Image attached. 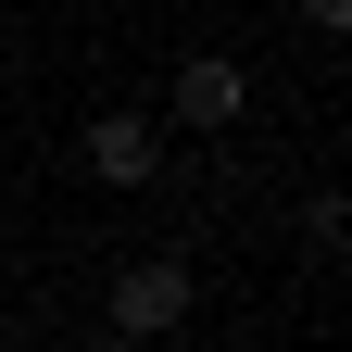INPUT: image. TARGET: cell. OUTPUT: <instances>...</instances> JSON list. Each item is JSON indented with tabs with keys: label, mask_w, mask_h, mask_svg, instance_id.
<instances>
[{
	"label": "cell",
	"mask_w": 352,
	"mask_h": 352,
	"mask_svg": "<svg viewBox=\"0 0 352 352\" xmlns=\"http://www.w3.org/2000/svg\"><path fill=\"white\" fill-rule=\"evenodd\" d=\"M113 340H176V327H189V264H176V252H151V264H126V277H113V315H101Z\"/></svg>",
	"instance_id": "cell-1"
},
{
	"label": "cell",
	"mask_w": 352,
	"mask_h": 352,
	"mask_svg": "<svg viewBox=\"0 0 352 352\" xmlns=\"http://www.w3.org/2000/svg\"><path fill=\"white\" fill-rule=\"evenodd\" d=\"M239 101H252V76H239V63H214V51H201V63H176V126H239Z\"/></svg>",
	"instance_id": "cell-2"
},
{
	"label": "cell",
	"mask_w": 352,
	"mask_h": 352,
	"mask_svg": "<svg viewBox=\"0 0 352 352\" xmlns=\"http://www.w3.org/2000/svg\"><path fill=\"white\" fill-rule=\"evenodd\" d=\"M88 164H101L113 189H139V176H151V113H101V126H88Z\"/></svg>",
	"instance_id": "cell-3"
},
{
	"label": "cell",
	"mask_w": 352,
	"mask_h": 352,
	"mask_svg": "<svg viewBox=\"0 0 352 352\" xmlns=\"http://www.w3.org/2000/svg\"><path fill=\"white\" fill-rule=\"evenodd\" d=\"M302 252H352V201H315V214H302Z\"/></svg>",
	"instance_id": "cell-4"
},
{
	"label": "cell",
	"mask_w": 352,
	"mask_h": 352,
	"mask_svg": "<svg viewBox=\"0 0 352 352\" xmlns=\"http://www.w3.org/2000/svg\"><path fill=\"white\" fill-rule=\"evenodd\" d=\"M302 13H315V25H327V38H352V0H302Z\"/></svg>",
	"instance_id": "cell-5"
}]
</instances>
